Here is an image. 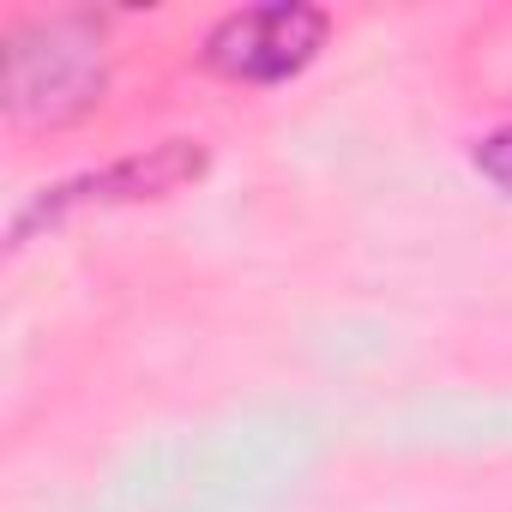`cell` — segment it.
I'll return each instance as SVG.
<instances>
[{
  "mask_svg": "<svg viewBox=\"0 0 512 512\" xmlns=\"http://www.w3.org/2000/svg\"><path fill=\"white\" fill-rule=\"evenodd\" d=\"M326 31H332V19L320 7H302V0L247 7V13H229L211 25L205 67L235 85H284L326 49Z\"/></svg>",
  "mask_w": 512,
  "mask_h": 512,
  "instance_id": "7a4b0ae2",
  "label": "cell"
},
{
  "mask_svg": "<svg viewBox=\"0 0 512 512\" xmlns=\"http://www.w3.org/2000/svg\"><path fill=\"white\" fill-rule=\"evenodd\" d=\"M476 169L512 199V127H500V133H488V139L476 145Z\"/></svg>",
  "mask_w": 512,
  "mask_h": 512,
  "instance_id": "277c9868",
  "label": "cell"
},
{
  "mask_svg": "<svg viewBox=\"0 0 512 512\" xmlns=\"http://www.w3.org/2000/svg\"><path fill=\"white\" fill-rule=\"evenodd\" d=\"M199 169H205V157H199L187 139H175V145H163V151H151V157H127V163H109V169H97V175H79V181L43 193L37 211L19 217V229H25L31 217H61L67 205H85V199H151V193H169V187L193 181Z\"/></svg>",
  "mask_w": 512,
  "mask_h": 512,
  "instance_id": "3957f363",
  "label": "cell"
},
{
  "mask_svg": "<svg viewBox=\"0 0 512 512\" xmlns=\"http://www.w3.org/2000/svg\"><path fill=\"white\" fill-rule=\"evenodd\" d=\"M85 19H43L13 37L7 55V103L19 121H67L97 103L103 55Z\"/></svg>",
  "mask_w": 512,
  "mask_h": 512,
  "instance_id": "6da1fadb",
  "label": "cell"
}]
</instances>
